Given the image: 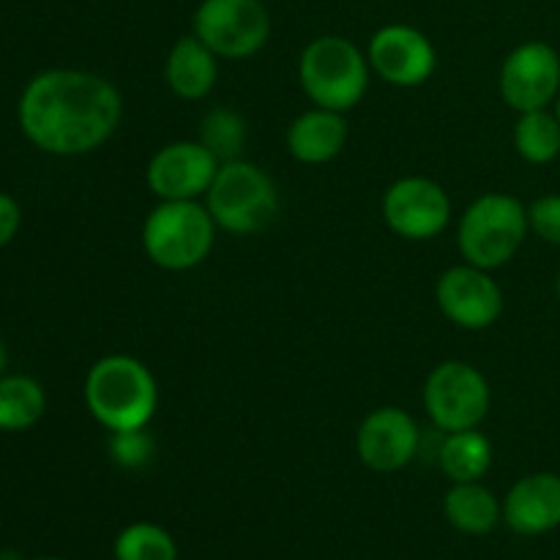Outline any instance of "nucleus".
I'll return each mask as SVG.
<instances>
[{
  "instance_id": "1",
  "label": "nucleus",
  "mask_w": 560,
  "mask_h": 560,
  "mask_svg": "<svg viewBox=\"0 0 560 560\" xmlns=\"http://www.w3.org/2000/svg\"><path fill=\"white\" fill-rule=\"evenodd\" d=\"M120 120V93L91 71L52 69L33 77L20 98V126L27 140L55 156L96 151Z\"/></svg>"
},
{
  "instance_id": "2",
  "label": "nucleus",
  "mask_w": 560,
  "mask_h": 560,
  "mask_svg": "<svg viewBox=\"0 0 560 560\" xmlns=\"http://www.w3.org/2000/svg\"><path fill=\"white\" fill-rule=\"evenodd\" d=\"M156 399L151 370L131 355H107L85 377L88 410L109 432L142 430L156 413Z\"/></svg>"
},
{
  "instance_id": "3",
  "label": "nucleus",
  "mask_w": 560,
  "mask_h": 560,
  "mask_svg": "<svg viewBox=\"0 0 560 560\" xmlns=\"http://www.w3.org/2000/svg\"><path fill=\"white\" fill-rule=\"evenodd\" d=\"M299 77L306 96L317 107L345 113L364 98L370 66L353 42L342 36H320L301 55Z\"/></svg>"
},
{
  "instance_id": "4",
  "label": "nucleus",
  "mask_w": 560,
  "mask_h": 560,
  "mask_svg": "<svg viewBox=\"0 0 560 560\" xmlns=\"http://www.w3.org/2000/svg\"><path fill=\"white\" fill-rule=\"evenodd\" d=\"M217 222L195 200H162L142 228L145 255L167 271H189L211 255Z\"/></svg>"
},
{
  "instance_id": "5",
  "label": "nucleus",
  "mask_w": 560,
  "mask_h": 560,
  "mask_svg": "<svg viewBox=\"0 0 560 560\" xmlns=\"http://www.w3.org/2000/svg\"><path fill=\"white\" fill-rule=\"evenodd\" d=\"M208 197V213L217 228L233 235H252L266 230L279 213V195L268 173L249 162H224L213 178Z\"/></svg>"
},
{
  "instance_id": "6",
  "label": "nucleus",
  "mask_w": 560,
  "mask_h": 560,
  "mask_svg": "<svg viewBox=\"0 0 560 560\" xmlns=\"http://www.w3.org/2000/svg\"><path fill=\"white\" fill-rule=\"evenodd\" d=\"M528 233V211L512 195H485L463 213L459 252L476 268H501L512 260Z\"/></svg>"
},
{
  "instance_id": "7",
  "label": "nucleus",
  "mask_w": 560,
  "mask_h": 560,
  "mask_svg": "<svg viewBox=\"0 0 560 560\" xmlns=\"http://www.w3.org/2000/svg\"><path fill=\"white\" fill-rule=\"evenodd\" d=\"M424 408L443 432L476 430L490 410V386L476 366L443 361L427 377Z\"/></svg>"
},
{
  "instance_id": "8",
  "label": "nucleus",
  "mask_w": 560,
  "mask_h": 560,
  "mask_svg": "<svg viewBox=\"0 0 560 560\" xmlns=\"http://www.w3.org/2000/svg\"><path fill=\"white\" fill-rule=\"evenodd\" d=\"M271 33L260 0H202L195 14V36L219 58H249Z\"/></svg>"
},
{
  "instance_id": "9",
  "label": "nucleus",
  "mask_w": 560,
  "mask_h": 560,
  "mask_svg": "<svg viewBox=\"0 0 560 560\" xmlns=\"http://www.w3.org/2000/svg\"><path fill=\"white\" fill-rule=\"evenodd\" d=\"M383 219L402 238L430 241L446 230L452 202L435 180L402 178L388 186L383 197Z\"/></svg>"
},
{
  "instance_id": "10",
  "label": "nucleus",
  "mask_w": 560,
  "mask_h": 560,
  "mask_svg": "<svg viewBox=\"0 0 560 560\" xmlns=\"http://www.w3.org/2000/svg\"><path fill=\"white\" fill-rule=\"evenodd\" d=\"M560 88V58L545 42L514 49L501 69V96L517 113L545 109Z\"/></svg>"
},
{
  "instance_id": "11",
  "label": "nucleus",
  "mask_w": 560,
  "mask_h": 560,
  "mask_svg": "<svg viewBox=\"0 0 560 560\" xmlns=\"http://www.w3.org/2000/svg\"><path fill=\"white\" fill-rule=\"evenodd\" d=\"M438 306L459 328H490L503 312V293L495 279L476 266H454L438 279Z\"/></svg>"
},
{
  "instance_id": "12",
  "label": "nucleus",
  "mask_w": 560,
  "mask_h": 560,
  "mask_svg": "<svg viewBox=\"0 0 560 560\" xmlns=\"http://www.w3.org/2000/svg\"><path fill=\"white\" fill-rule=\"evenodd\" d=\"M219 167V159L202 142H173L148 164V186L162 200H195L211 189Z\"/></svg>"
},
{
  "instance_id": "13",
  "label": "nucleus",
  "mask_w": 560,
  "mask_h": 560,
  "mask_svg": "<svg viewBox=\"0 0 560 560\" xmlns=\"http://www.w3.org/2000/svg\"><path fill=\"white\" fill-rule=\"evenodd\" d=\"M435 47L410 25H386L372 36L370 66L397 88H416L435 71Z\"/></svg>"
},
{
  "instance_id": "14",
  "label": "nucleus",
  "mask_w": 560,
  "mask_h": 560,
  "mask_svg": "<svg viewBox=\"0 0 560 560\" xmlns=\"http://www.w3.org/2000/svg\"><path fill=\"white\" fill-rule=\"evenodd\" d=\"M359 457L377 474L402 470L419 452V427L402 408H377L359 427Z\"/></svg>"
},
{
  "instance_id": "15",
  "label": "nucleus",
  "mask_w": 560,
  "mask_h": 560,
  "mask_svg": "<svg viewBox=\"0 0 560 560\" xmlns=\"http://www.w3.org/2000/svg\"><path fill=\"white\" fill-rule=\"evenodd\" d=\"M503 520L520 536H539L560 525V476L534 474L520 479L503 501Z\"/></svg>"
},
{
  "instance_id": "16",
  "label": "nucleus",
  "mask_w": 560,
  "mask_h": 560,
  "mask_svg": "<svg viewBox=\"0 0 560 560\" xmlns=\"http://www.w3.org/2000/svg\"><path fill=\"white\" fill-rule=\"evenodd\" d=\"M345 142H348V124L342 113L323 107L299 115L288 131L290 153L304 164L331 162L337 153H342Z\"/></svg>"
},
{
  "instance_id": "17",
  "label": "nucleus",
  "mask_w": 560,
  "mask_h": 560,
  "mask_svg": "<svg viewBox=\"0 0 560 560\" xmlns=\"http://www.w3.org/2000/svg\"><path fill=\"white\" fill-rule=\"evenodd\" d=\"M217 52L206 47L197 36H184L175 42V47L170 49L167 66H164V80L173 88V93H178L180 98H202L211 93V88L217 85L219 66H217Z\"/></svg>"
},
{
  "instance_id": "18",
  "label": "nucleus",
  "mask_w": 560,
  "mask_h": 560,
  "mask_svg": "<svg viewBox=\"0 0 560 560\" xmlns=\"http://www.w3.org/2000/svg\"><path fill=\"white\" fill-rule=\"evenodd\" d=\"M443 509H446L448 523L470 536L490 534V530H495L498 520H501V503H498V498L492 495L487 487H481L479 481L454 485L452 490H448Z\"/></svg>"
},
{
  "instance_id": "19",
  "label": "nucleus",
  "mask_w": 560,
  "mask_h": 560,
  "mask_svg": "<svg viewBox=\"0 0 560 560\" xmlns=\"http://www.w3.org/2000/svg\"><path fill=\"white\" fill-rule=\"evenodd\" d=\"M438 463H441L443 474H446L454 485L479 481L481 476L490 470L492 446L490 441L476 430L448 432L441 452H438Z\"/></svg>"
},
{
  "instance_id": "20",
  "label": "nucleus",
  "mask_w": 560,
  "mask_h": 560,
  "mask_svg": "<svg viewBox=\"0 0 560 560\" xmlns=\"http://www.w3.org/2000/svg\"><path fill=\"white\" fill-rule=\"evenodd\" d=\"M42 386L31 377H0V430L20 432L36 424L44 413Z\"/></svg>"
},
{
  "instance_id": "21",
  "label": "nucleus",
  "mask_w": 560,
  "mask_h": 560,
  "mask_svg": "<svg viewBox=\"0 0 560 560\" xmlns=\"http://www.w3.org/2000/svg\"><path fill=\"white\" fill-rule=\"evenodd\" d=\"M514 148L520 156L530 164H547L560 153V120L558 115L534 109V113H520L514 126Z\"/></svg>"
},
{
  "instance_id": "22",
  "label": "nucleus",
  "mask_w": 560,
  "mask_h": 560,
  "mask_svg": "<svg viewBox=\"0 0 560 560\" xmlns=\"http://www.w3.org/2000/svg\"><path fill=\"white\" fill-rule=\"evenodd\" d=\"M115 560H178V547L159 525L135 523L115 539Z\"/></svg>"
},
{
  "instance_id": "23",
  "label": "nucleus",
  "mask_w": 560,
  "mask_h": 560,
  "mask_svg": "<svg viewBox=\"0 0 560 560\" xmlns=\"http://www.w3.org/2000/svg\"><path fill=\"white\" fill-rule=\"evenodd\" d=\"M246 142L244 118L233 109L217 107L202 118V145L219 159V162H233Z\"/></svg>"
},
{
  "instance_id": "24",
  "label": "nucleus",
  "mask_w": 560,
  "mask_h": 560,
  "mask_svg": "<svg viewBox=\"0 0 560 560\" xmlns=\"http://www.w3.org/2000/svg\"><path fill=\"white\" fill-rule=\"evenodd\" d=\"M113 459L120 468H142L148 465V459L153 457V441L145 435V427L142 430H129V432H113Z\"/></svg>"
},
{
  "instance_id": "25",
  "label": "nucleus",
  "mask_w": 560,
  "mask_h": 560,
  "mask_svg": "<svg viewBox=\"0 0 560 560\" xmlns=\"http://www.w3.org/2000/svg\"><path fill=\"white\" fill-rule=\"evenodd\" d=\"M528 228H534L539 238L560 244V195L539 197L528 208Z\"/></svg>"
},
{
  "instance_id": "26",
  "label": "nucleus",
  "mask_w": 560,
  "mask_h": 560,
  "mask_svg": "<svg viewBox=\"0 0 560 560\" xmlns=\"http://www.w3.org/2000/svg\"><path fill=\"white\" fill-rule=\"evenodd\" d=\"M20 230V206L0 191V246L9 244Z\"/></svg>"
},
{
  "instance_id": "27",
  "label": "nucleus",
  "mask_w": 560,
  "mask_h": 560,
  "mask_svg": "<svg viewBox=\"0 0 560 560\" xmlns=\"http://www.w3.org/2000/svg\"><path fill=\"white\" fill-rule=\"evenodd\" d=\"M5 361H9V355H5L3 342H0V375H3V370H5Z\"/></svg>"
},
{
  "instance_id": "28",
  "label": "nucleus",
  "mask_w": 560,
  "mask_h": 560,
  "mask_svg": "<svg viewBox=\"0 0 560 560\" xmlns=\"http://www.w3.org/2000/svg\"><path fill=\"white\" fill-rule=\"evenodd\" d=\"M558 295H560V273H558Z\"/></svg>"
},
{
  "instance_id": "29",
  "label": "nucleus",
  "mask_w": 560,
  "mask_h": 560,
  "mask_svg": "<svg viewBox=\"0 0 560 560\" xmlns=\"http://www.w3.org/2000/svg\"><path fill=\"white\" fill-rule=\"evenodd\" d=\"M558 120H560V98H558Z\"/></svg>"
},
{
  "instance_id": "30",
  "label": "nucleus",
  "mask_w": 560,
  "mask_h": 560,
  "mask_svg": "<svg viewBox=\"0 0 560 560\" xmlns=\"http://www.w3.org/2000/svg\"><path fill=\"white\" fill-rule=\"evenodd\" d=\"M42 560H60V558H42Z\"/></svg>"
}]
</instances>
